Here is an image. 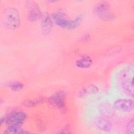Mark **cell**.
Masks as SVG:
<instances>
[{
    "label": "cell",
    "instance_id": "6",
    "mask_svg": "<svg viewBox=\"0 0 134 134\" xmlns=\"http://www.w3.org/2000/svg\"><path fill=\"white\" fill-rule=\"evenodd\" d=\"M134 102L131 99H118L114 103V108L122 112H130L133 110Z\"/></svg>",
    "mask_w": 134,
    "mask_h": 134
},
{
    "label": "cell",
    "instance_id": "17",
    "mask_svg": "<svg viewBox=\"0 0 134 134\" xmlns=\"http://www.w3.org/2000/svg\"><path fill=\"white\" fill-rule=\"evenodd\" d=\"M38 127L39 130L41 131H44L45 129V126H44V124L43 123L42 121H40V122L38 124Z\"/></svg>",
    "mask_w": 134,
    "mask_h": 134
},
{
    "label": "cell",
    "instance_id": "15",
    "mask_svg": "<svg viewBox=\"0 0 134 134\" xmlns=\"http://www.w3.org/2000/svg\"><path fill=\"white\" fill-rule=\"evenodd\" d=\"M10 88L14 92H18L24 88V84L19 82H14L9 84Z\"/></svg>",
    "mask_w": 134,
    "mask_h": 134
},
{
    "label": "cell",
    "instance_id": "9",
    "mask_svg": "<svg viewBox=\"0 0 134 134\" xmlns=\"http://www.w3.org/2000/svg\"><path fill=\"white\" fill-rule=\"evenodd\" d=\"M96 127L99 130L106 132L110 131L112 126L111 122L106 118L104 117H98L95 121Z\"/></svg>",
    "mask_w": 134,
    "mask_h": 134
},
{
    "label": "cell",
    "instance_id": "1",
    "mask_svg": "<svg viewBox=\"0 0 134 134\" xmlns=\"http://www.w3.org/2000/svg\"><path fill=\"white\" fill-rule=\"evenodd\" d=\"M83 16V14H81L73 19H69L66 15L60 10H58L52 15V18L56 25L62 28L69 30L74 29L80 26L82 21Z\"/></svg>",
    "mask_w": 134,
    "mask_h": 134
},
{
    "label": "cell",
    "instance_id": "18",
    "mask_svg": "<svg viewBox=\"0 0 134 134\" xmlns=\"http://www.w3.org/2000/svg\"><path fill=\"white\" fill-rule=\"evenodd\" d=\"M90 39V37L88 35H85L84 36H83L82 38H81V41L82 42H87Z\"/></svg>",
    "mask_w": 134,
    "mask_h": 134
},
{
    "label": "cell",
    "instance_id": "11",
    "mask_svg": "<svg viewBox=\"0 0 134 134\" xmlns=\"http://www.w3.org/2000/svg\"><path fill=\"white\" fill-rule=\"evenodd\" d=\"M53 27L52 20L48 14L44 15L42 19L41 28L42 32L44 34H48Z\"/></svg>",
    "mask_w": 134,
    "mask_h": 134
},
{
    "label": "cell",
    "instance_id": "12",
    "mask_svg": "<svg viewBox=\"0 0 134 134\" xmlns=\"http://www.w3.org/2000/svg\"><path fill=\"white\" fill-rule=\"evenodd\" d=\"M93 64V61L88 56H84L78 59L76 62L75 65L77 67L81 69L88 68Z\"/></svg>",
    "mask_w": 134,
    "mask_h": 134
},
{
    "label": "cell",
    "instance_id": "2",
    "mask_svg": "<svg viewBox=\"0 0 134 134\" xmlns=\"http://www.w3.org/2000/svg\"><path fill=\"white\" fill-rule=\"evenodd\" d=\"M3 22L5 26L10 30H15L20 25V19L18 11L14 7H8L3 13Z\"/></svg>",
    "mask_w": 134,
    "mask_h": 134
},
{
    "label": "cell",
    "instance_id": "13",
    "mask_svg": "<svg viewBox=\"0 0 134 134\" xmlns=\"http://www.w3.org/2000/svg\"><path fill=\"white\" fill-rule=\"evenodd\" d=\"M4 133L7 134H22L29 133L30 132L22 129L21 127H8V128L5 130Z\"/></svg>",
    "mask_w": 134,
    "mask_h": 134
},
{
    "label": "cell",
    "instance_id": "7",
    "mask_svg": "<svg viewBox=\"0 0 134 134\" xmlns=\"http://www.w3.org/2000/svg\"><path fill=\"white\" fill-rule=\"evenodd\" d=\"M29 11L28 19L30 21H35L41 17V13L39 6L33 2H29Z\"/></svg>",
    "mask_w": 134,
    "mask_h": 134
},
{
    "label": "cell",
    "instance_id": "14",
    "mask_svg": "<svg viewBox=\"0 0 134 134\" xmlns=\"http://www.w3.org/2000/svg\"><path fill=\"white\" fill-rule=\"evenodd\" d=\"M44 101L43 98H35L31 99H27L24 101L23 105L26 107H33L36 106Z\"/></svg>",
    "mask_w": 134,
    "mask_h": 134
},
{
    "label": "cell",
    "instance_id": "19",
    "mask_svg": "<svg viewBox=\"0 0 134 134\" xmlns=\"http://www.w3.org/2000/svg\"><path fill=\"white\" fill-rule=\"evenodd\" d=\"M70 129V127L69 126H66L64 128H63V129L60 130L61 131H58V133H68L69 132V130Z\"/></svg>",
    "mask_w": 134,
    "mask_h": 134
},
{
    "label": "cell",
    "instance_id": "10",
    "mask_svg": "<svg viewBox=\"0 0 134 134\" xmlns=\"http://www.w3.org/2000/svg\"><path fill=\"white\" fill-rule=\"evenodd\" d=\"M99 90L97 86L94 84L88 85L81 89L77 93L79 98H83L90 95L95 94L98 93Z\"/></svg>",
    "mask_w": 134,
    "mask_h": 134
},
{
    "label": "cell",
    "instance_id": "4",
    "mask_svg": "<svg viewBox=\"0 0 134 134\" xmlns=\"http://www.w3.org/2000/svg\"><path fill=\"white\" fill-rule=\"evenodd\" d=\"M65 97L66 93L63 90H59L53 94L48 100L52 105L64 112L66 110Z\"/></svg>",
    "mask_w": 134,
    "mask_h": 134
},
{
    "label": "cell",
    "instance_id": "16",
    "mask_svg": "<svg viewBox=\"0 0 134 134\" xmlns=\"http://www.w3.org/2000/svg\"><path fill=\"white\" fill-rule=\"evenodd\" d=\"M133 119L131 118L127 123L126 126V132L133 134L134 133V122Z\"/></svg>",
    "mask_w": 134,
    "mask_h": 134
},
{
    "label": "cell",
    "instance_id": "5",
    "mask_svg": "<svg viewBox=\"0 0 134 134\" xmlns=\"http://www.w3.org/2000/svg\"><path fill=\"white\" fill-rule=\"evenodd\" d=\"M26 118V114L22 111H16L11 113L7 118L6 124L8 127H21Z\"/></svg>",
    "mask_w": 134,
    "mask_h": 134
},
{
    "label": "cell",
    "instance_id": "3",
    "mask_svg": "<svg viewBox=\"0 0 134 134\" xmlns=\"http://www.w3.org/2000/svg\"><path fill=\"white\" fill-rule=\"evenodd\" d=\"M109 4L106 1H100L97 3L93 9L94 14L99 18L105 21L114 19L115 14L110 10Z\"/></svg>",
    "mask_w": 134,
    "mask_h": 134
},
{
    "label": "cell",
    "instance_id": "8",
    "mask_svg": "<svg viewBox=\"0 0 134 134\" xmlns=\"http://www.w3.org/2000/svg\"><path fill=\"white\" fill-rule=\"evenodd\" d=\"M123 80L122 83V87L124 92L127 95L133 97V78L132 76L131 78L128 76L121 78Z\"/></svg>",
    "mask_w": 134,
    "mask_h": 134
}]
</instances>
